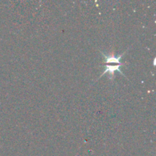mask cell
Here are the masks:
<instances>
[{"label": "cell", "mask_w": 156, "mask_h": 156, "mask_svg": "<svg viewBox=\"0 0 156 156\" xmlns=\"http://www.w3.org/2000/svg\"><path fill=\"white\" fill-rule=\"evenodd\" d=\"M123 65V64H113V63L105 64V71L103 72V73L101 75L100 77H101V76H103L105 74H109L110 76H111V79H114V74H115L116 72H118V73H120L121 75H123V76H124L123 72H122L121 69H120V67H121Z\"/></svg>", "instance_id": "6da1fadb"}]
</instances>
